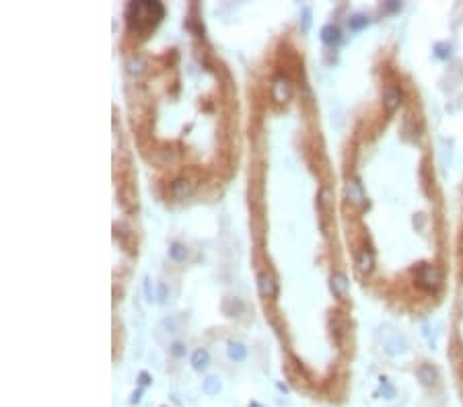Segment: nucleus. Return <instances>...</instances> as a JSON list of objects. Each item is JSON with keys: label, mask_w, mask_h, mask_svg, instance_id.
I'll return each instance as SVG.
<instances>
[{"label": "nucleus", "mask_w": 463, "mask_h": 407, "mask_svg": "<svg viewBox=\"0 0 463 407\" xmlns=\"http://www.w3.org/2000/svg\"><path fill=\"white\" fill-rule=\"evenodd\" d=\"M165 9L157 0H142V3H130L126 9V23L128 29L138 35H146L150 29L159 25L163 19Z\"/></svg>", "instance_id": "obj_1"}, {"label": "nucleus", "mask_w": 463, "mask_h": 407, "mask_svg": "<svg viewBox=\"0 0 463 407\" xmlns=\"http://www.w3.org/2000/svg\"><path fill=\"white\" fill-rule=\"evenodd\" d=\"M416 280H418V286H420L422 290H426V292H436L440 288V282H443L438 267L430 265V263H424V265L418 267Z\"/></svg>", "instance_id": "obj_2"}, {"label": "nucleus", "mask_w": 463, "mask_h": 407, "mask_svg": "<svg viewBox=\"0 0 463 407\" xmlns=\"http://www.w3.org/2000/svg\"><path fill=\"white\" fill-rule=\"evenodd\" d=\"M270 95L276 103H286L293 95V82L286 76H276L270 86Z\"/></svg>", "instance_id": "obj_3"}, {"label": "nucleus", "mask_w": 463, "mask_h": 407, "mask_svg": "<svg viewBox=\"0 0 463 407\" xmlns=\"http://www.w3.org/2000/svg\"><path fill=\"white\" fill-rule=\"evenodd\" d=\"M257 292L263 298H276L278 296V284H276L272 274H266V271H263V274L257 276Z\"/></svg>", "instance_id": "obj_4"}, {"label": "nucleus", "mask_w": 463, "mask_h": 407, "mask_svg": "<svg viewBox=\"0 0 463 407\" xmlns=\"http://www.w3.org/2000/svg\"><path fill=\"white\" fill-rule=\"evenodd\" d=\"M344 193H346V199L352 204V206H362L364 204V191H362V185L358 183L356 179H348L346 181Z\"/></svg>", "instance_id": "obj_5"}, {"label": "nucleus", "mask_w": 463, "mask_h": 407, "mask_svg": "<svg viewBox=\"0 0 463 407\" xmlns=\"http://www.w3.org/2000/svg\"><path fill=\"white\" fill-rule=\"evenodd\" d=\"M192 191H194V183L188 177H179V179H175L171 183V195L175 199H186V197L192 195Z\"/></svg>", "instance_id": "obj_6"}, {"label": "nucleus", "mask_w": 463, "mask_h": 407, "mask_svg": "<svg viewBox=\"0 0 463 407\" xmlns=\"http://www.w3.org/2000/svg\"><path fill=\"white\" fill-rule=\"evenodd\" d=\"M329 290L334 292V296H338V298H344L346 294H348V290H350V282H348V278L344 276V274H332V278H329Z\"/></svg>", "instance_id": "obj_7"}, {"label": "nucleus", "mask_w": 463, "mask_h": 407, "mask_svg": "<svg viewBox=\"0 0 463 407\" xmlns=\"http://www.w3.org/2000/svg\"><path fill=\"white\" fill-rule=\"evenodd\" d=\"M373 267H375V253L371 249H362V251L356 255V269L362 276H366L373 271Z\"/></svg>", "instance_id": "obj_8"}, {"label": "nucleus", "mask_w": 463, "mask_h": 407, "mask_svg": "<svg viewBox=\"0 0 463 407\" xmlns=\"http://www.w3.org/2000/svg\"><path fill=\"white\" fill-rule=\"evenodd\" d=\"M317 206H319L323 216L332 214V210H334V191L329 187H321V191L317 195Z\"/></svg>", "instance_id": "obj_9"}, {"label": "nucleus", "mask_w": 463, "mask_h": 407, "mask_svg": "<svg viewBox=\"0 0 463 407\" xmlns=\"http://www.w3.org/2000/svg\"><path fill=\"white\" fill-rule=\"evenodd\" d=\"M383 103H385L387 113H393L395 109H398V107L402 105V90H400L398 86H389V88L385 90V99H383Z\"/></svg>", "instance_id": "obj_10"}, {"label": "nucleus", "mask_w": 463, "mask_h": 407, "mask_svg": "<svg viewBox=\"0 0 463 407\" xmlns=\"http://www.w3.org/2000/svg\"><path fill=\"white\" fill-rule=\"evenodd\" d=\"M416 376H418V380H420V382L424 384V387H432V384H436V378H438L436 368H434V366H430V364H422V366H418Z\"/></svg>", "instance_id": "obj_11"}, {"label": "nucleus", "mask_w": 463, "mask_h": 407, "mask_svg": "<svg viewBox=\"0 0 463 407\" xmlns=\"http://www.w3.org/2000/svg\"><path fill=\"white\" fill-rule=\"evenodd\" d=\"M321 39H323V43H327V45L340 43V39H342L340 27H336V25H325V27L321 29Z\"/></svg>", "instance_id": "obj_12"}, {"label": "nucleus", "mask_w": 463, "mask_h": 407, "mask_svg": "<svg viewBox=\"0 0 463 407\" xmlns=\"http://www.w3.org/2000/svg\"><path fill=\"white\" fill-rule=\"evenodd\" d=\"M208 360H210V356H208L206 350H196L194 356H192V366H194V370L206 368V366H208Z\"/></svg>", "instance_id": "obj_13"}, {"label": "nucleus", "mask_w": 463, "mask_h": 407, "mask_svg": "<svg viewBox=\"0 0 463 407\" xmlns=\"http://www.w3.org/2000/svg\"><path fill=\"white\" fill-rule=\"evenodd\" d=\"M247 356V350L243 344H237V342H231L229 344V358L235 360V362H241V360H245Z\"/></svg>", "instance_id": "obj_14"}, {"label": "nucleus", "mask_w": 463, "mask_h": 407, "mask_svg": "<svg viewBox=\"0 0 463 407\" xmlns=\"http://www.w3.org/2000/svg\"><path fill=\"white\" fill-rule=\"evenodd\" d=\"M169 255H171V259H175V261H186L188 249H186L181 243H173L171 249H169Z\"/></svg>", "instance_id": "obj_15"}, {"label": "nucleus", "mask_w": 463, "mask_h": 407, "mask_svg": "<svg viewBox=\"0 0 463 407\" xmlns=\"http://www.w3.org/2000/svg\"><path fill=\"white\" fill-rule=\"evenodd\" d=\"M144 60H142V56H132L130 60H128V72L130 74H140L142 70H144Z\"/></svg>", "instance_id": "obj_16"}, {"label": "nucleus", "mask_w": 463, "mask_h": 407, "mask_svg": "<svg viewBox=\"0 0 463 407\" xmlns=\"http://www.w3.org/2000/svg\"><path fill=\"white\" fill-rule=\"evenodd\" d=\"M218 391H220V380H218L216 376L206 378V382H204V393H206V395H216Z\"/></svg>", "instance_id": "obj_17"}, {"label": "nucleus", "mask_w": 463, "mask_h": 407, "mask_svg": "<svg viewBox=\"0 0 463 407\" xmlns=\"http://www.w3.org/2000/svg\"><path fill=\"white\" fill-rule=\"evenodd\" d=\"M366 23H368V19H366V17H362V15H354V17H350V21H348V25H350V29H354V31H358V29L366 27Z\"/></svg>", "instance_id": "obj_18"}, {"label": "nucleus", "mask_w": 463, "mask_h": 407, "mask_svg": "<svg viewBox=\"0 0 463 407\" xmlns=\"http://www.w3.org/2000/svg\"><path fill=\"white\" fill-rule=\"evenodd\" d=\"M181 348H183L181 344H175V346H173V354H175V356H181V354H183V350H181Z\"/></svg>", "instance_id": "obj_19"}, {"label": "nucleus", "mask_w": 463, "mask_h": 407, "mask_svg": "<svg viewBox=\"0 0 463 407\" xmlns=\"http://www.w3.org/2000/svg\"><path fill=\"white\" fill-rule=\"evenodd\" d=\"M140 378H142V384H148L150 380H148V374H140Z\"/></svg>", "instance_id": "obj_20"}]
</instances>
